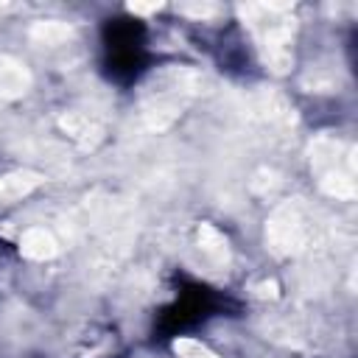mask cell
I'll list each match as a JSON object with an SVG mask.
<instances>
[{"mask_svg": "<svg viewBox=\"0 0 358 358\" xmlns=\"http://www.w3.org/2000/svg\"><path fill=\"white\" fill-rule=\"evenodd\" d=\"M31 185H36V179H34V176H6V179L0 182V196H3V199L22 196Z\"/></svg>", "mask_w": 358, "mask_h": 358, "instance_id": "1", "label": "cell"}]
</instances>
